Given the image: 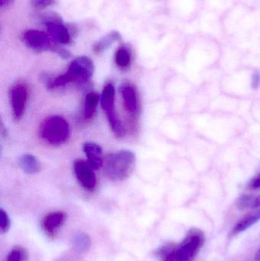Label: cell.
<instances>
[{
    "instance_id": "22",
    "label": "cell",
    "mask_w": 260,
    "mask_h": 261,
    "mask_svg": "<svg viewBox=\"0 0 260 261\" xmlns=\"http://www.w3.org/2000/svg\"><path fill=\"white\" fill-rule=\"evenodd\" d=\"M11 227V221L7 213L4 210H0V233L5 234Z\"/></svg>"
},
{
    "instance_id": "15",
    "label": "cell",
    "mask_w": 260,
    "mask_h": 261,
    "mask_svg": "<svg viewBox=\"0 0 260 261\" xmlns=\"http://www.w3.org/2000/svg\"><path fill=\"white\" fill-rule=\"evenodd\" d=\"M20 167L25 173L34 174L41 170V164L36 156L31 153H24L19 158Z\"/></svg>"
},
{
    "instance_id": "19",
    "label": "cell",
    "mask_w": 260,
    "mask_h": 261,
    "mask_svg": "<svg viewBox=\"0 0 260 261\" xmlns=\"http://www.w3.org/2000/svg\"><path fill=\"white\" fill-rule=\"evenodd\" d=\"M177 248L176 244H166L157 250V255L160 257V261H177Z\"/></svg>"
},
{
    "instance_id": "10",
    "label": "cell",
    "mask_w": 260,
    "mask_h": 261,
    "mask_svg": "<svg viewBox=\"0 0 260 261\" xmlns=\"http://www.w3.org/2000/svg\"><path fill=\"white\" fill-rule=\"evenodd\" d=\"M74 172L79 184L85 190L93 191L96 186V177L94 169L88 162L78 160L74 163Z\"/></svg>"
},
{
    "instance_id": "3",
    "label": "cell",
    "mask_w": 260,
    "mask_h": 261,
    "mask_svg": "<svg viewBox=\"0 0 260 261\" xmlns=\"http://www.w3.org/2000/svg\"><path fill=\"white\" fill-rule=\"evenodd\" d=\"M40 137L51 145L64 144L70 137V127L64 118L51 116L46 118L39 128Z\"/></svg>"
},
{
    "instance_id": "7",
    "label": "cell",
    "mask_w": 260,
    "mask_h": 261,
    "mask_svg": "<svg viewBox=\"0 0 260 261\" xmlns=\"http://www.w3.org/2000/svg\"><path fill=\"white\" fill-rule=\"evenodd\" d=\"M23 42L31 50L36 53L51 50L57 52L60 48L59 44L51 39L48 34L35 29L26 31L22 35Z\"/></svg>"
},
{
    "instance_id": "4",
    "label": "cell",
    "mask_w": 260,
    "mask_h": 261,
    "mask_svg": "<svg viewBox=\"0 0 260 261\" xmlns=\"http://www.w3.org/2000/svg\"><path fill=\"white\" fill-rule=\"evenodd\" d=\"M206 242L204 232L198 228H191L180 245H177V261H193Z\"/></svg>"
},
{
    "instance_id": "16",
    "label": "cell",
    "mask_w": 260,
    "mask_h": 261,
    "mask_svg": "<svg viewBox=\"0 0 260 261\" xmlns=\"http://www.w3.org/2000/svg\"><path fill=\"white\" fill-rule=\"evenodd\" d=\"M101 96L96 92H90L85 96L83 107V117L85 120H90L96 113Z\"/></svg>"
},
{
    "instance_id": "9",
    "label": "cell",
    "mask_w": 260,
    "mask_h": 261,
    "mask_svg": "<svg viewBox=\"0 0 260 261\" xmlns=\"http://www.w3.org/2000/svg\"><path fill=\"white\" fill-rule=\"evenodd\" d=\"M120 93L125 113L131 120H136L140 115V98L137 89L128 81L121 85Z\"/></svg>"
},
{
    "instance_id": "25",
    "label": "cell",
    "mask_w": 260,
    "mask_h": 261,
    "mask_svg": "<svg viewBox=\"0 0 260 261\" xmlns=\"http://www.w3.org/2000/svg\"><path fill=\"white\" fill-rule=\"evenodd\" d=\"M248 187L251 190H257L260 188V173L250 181Z\"/></svg>"
},
{
    "instance_id": "11",
    "label": "cell",
    "mask_w": 260,
    "mask_h": 261,
    "mask_svg": "<svg viewBox=\"0 0 260 261\" xmlns=\"http://www.w3.org/2000/svg\"><path fill=\"white\" fill-rule=\"evenodd\" d=\"M67 216L63 212H53L44 216L41 222V227L47 237H56L60 228L65 222Z\"/></svg>"
},
{
    "instance_id": "23",
    "label": "cell",
    "mask_w": 260,
    "mask_h": 261,
    "mask_svg": "<svg viewBox=\"0 0 260 261\" xmlns=\"http://www.w3.org/2000/svg\"><path fill=\"white\" fill-rule=\"evenodd\" d=\"M32 6L37 10H43L54 4L55 0H32Z\"/></svg>"
},
{
    "instance_id": "26",
    "label": "cell",
    "mask_w": 260,
    "mask_h": 261,
    "mask_svg": "<svg viewBox=\"0 0 260 261\" xmlns=\"http://www.w3.org/2000/svg\"><path fill=\"white\" fill-rule=\"evenodd\" d=\"M15 0H0V6L3 9H6L13 4Z\"/></svg>"
},
{
    "instance_id": "18",
    "label": "cell",
    "mask_w": 260,
    "mask_h": 261,
    "mask_svg": "<svg viewBox=\"0 0 260 261\" xmlns=\"http://www.w3.org/2000/svg\"><path fill=\"white\" fill-rule=\"evenodd\" d=\"M114 61L116 65L121 70H126L129 68L132 61V55L130 48L125 46L119 47L114 55Z\"/></svg>"
},
{
    "instance_id": "2",
    "label": "cell",
    "mask_w": 260,
    "mask_h": 261,
    "mask_svg": "<svg viewBox=\"0 0 260 261\" xmlns=\"http://www.w3.org/2000/svg\"><path fill=\"white\" fill-rule=\"evenodd\" d=\"M135 160V155L130 150H122L111 153L104 161V174L109 180H124L132 173Z\"/></svg>"
},
{
    "instance_id": "17",
    "label": "cell",
    "mask_w": 260,
    "mask_h": 261,
    "mask_svg": "<svg viewBox=\"0 0 260 261\" xmlns=\"http://www.w3.org/2000/svg\"><path fill=\"white\" fill-rule=\"evenodd\" d=\"M236 206L240 210H254L260 208V195L244 194L236 201Z\"/></svg>"
},
{
    "instance_id": "8",
    "label": "cell",
    "mask_w": 260,
    "mask_h": 261,
    "mask_svg": "<svg viewBox=\"0 0 260 261\" xmlns=\"http://www.w3.org/2000/svg\"><path fill=\"white\" fill-rule=\"evenodd\" d=\"M28 93V87L24 81L15 83L9 90V101L15 120H19L25 112Z\"/></svg>"
},
{
    "instance_id": "20",
    "label": "cell",
    "mask_w": 260,
    "mask_h": 261,
    "mask_svg": "<svg viewBox=\"0 0 260 261\" xmlns=\"http://www.w3.org/2000/svg\"><path fill=\"white\" fill-rule=\"evenodd\" d=\"M73 243L76 251L83 253L90 249L91 241L85 233L78 232L73 236Z\"/></svg>"
},
{
    "instance_id": "5",
    "label": "cell",
    "mask_w": 260,
    "mask_h": 261,
    "mask_svg": "<svg viewBox=\"0 0 260 261\" xmlns=\"http://www.w3.org/2000/svg\"><path fill=\"white\" fill-rule=\"evenodd\" d=\"M101 106L105 111L111 129L118 138L125 137V129L114 109V87L111 84L105 86L101 96Z\"/></svg>"
},
{
    "instance_id": "13",
    "label": "cell",
    "mask_w": 260,
    "mask_h": 261,
    "mask_svg": "<svg viewBox=\"0 0 260 261\" xmlns=\"http://www.w3.org/2000/svg\"><path fill=\"white\" fill-rule=\"evenodd\" d=\"M83 150L88 158V163L94 170L103 165L102 147L96 143L87 142L84 144Z\"/></svg>"
},
{
    "instance_id": "24",
    "label": "cell",
    "mask_w": 260,
    "mask_h": 261,
    "mask_svg": "<svg viewBox=\"0 0 260 261\" xmlns=\"http://www.w3.org/2000/svg\"><path fill=\"white\" fill-rule=\"evenodd\" d=\"M260 86V73L256 71L252 75L251 87L253 89H258Z\"/></svg>"
},
{
    "instance_id": "12",
    "label": "cell",
    "mask_w": 260,
    "mask_h": 261,
    "mask_svg": "<svg viewBox=\"0 0 260 261\" xmlns=\"http://www.w3.org/2000/svg\"><path fill=\"white\" fill-rule=\"evenodd\" d=\"M259 221H260V208L253 210L245 215L244 217L241 218L234 226L230 232V236H236L244 232L246 230L257 223Z\"/></svg>"
},
{
    "instance_id": "6",
    "label": "cell",
    "mask_w": 260,
    "mask_h": 261,
    "mask_svg": "<svg viewBox=\"0 0 260 261\" xmlns=\"http://www.w3.org/2000/svg\"><path fill=\"white\" fill-rule=\"evenodd\" d=\"M47 34L56 44H70L73 38L71 29L63 23L56 13H47L43 16Z\"/></svg>"
},
{
    "instance_id": "21",
    "label": "cell",
    "mask_w": 260,
    "mask_h": 261,
    "mask_svg": "<svg viewBox=\"0 0 260 261\" xmlns=\"http://www.w3.org/2000/svg\"><path fill=\"white\" fill-rule=\"evenodd\" d=\"M27 251L21 246H15L11 250L6 257V261H27Z\"/></svg>"
},
{
    "instance_id": "27",
    "label": "cell",
    "mask_w": 260,
    "mask_h": 261,
    "mask_svg": "<svg viewBox=\"0 0 260 261\" xmlns=\"http://www.w3.org/2000/svg\"><path fill=\"white\" fill-rule=\"evenodd\" d=\"M255 258L257 261H260V248L256 251V255H255Z\"/></svg>"
},
{
    "instance_id": "1",
    "label": "cell",
    "mask_w": 260,
    "mask_h": 261,
    "mask_svg": "<svg viewBox=\"0 0 260 261\" xmlns=\"http://www.w3.org/2000/svg\"><path fill=\"white\" fill-rule=\"evenodd\" d=\"M94 64L88 57L81 56L75 58L64 74L47 81L49 89H58L72 83L83 84L90 81L94 73Z\"/></svg>"
},
{
    "instance_id": "14",
    "label": "cell",
    "mask_w": 260,
    "mask_h": 261,
    "mask_svg": "<svg viewBox=\"0 0 260 261\" xmlns=\"http://www.w3.org/2000/svg\"><path fill=\"white\" fill-rule=\"evenodd\" d=\"M121 39H122L121 34L117 31H112L94 44L93 50L96 55H100L108 50L111 44H114L116 41H120Z\"/></svg>"
}]
</instances>
